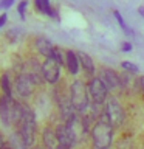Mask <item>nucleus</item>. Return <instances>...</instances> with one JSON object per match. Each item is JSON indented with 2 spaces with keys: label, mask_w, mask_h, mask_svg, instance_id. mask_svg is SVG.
<instances>
[{
  "label": "nucleus",
  "mask_w": 144,
  "mask_h": 149,
  "mask_svg": "<svg viewBox=\"0 0 144 149\" xmlns=\"http://www.w3.org/2000/svg\"><path fill=\"white\" fill-rule=\"evenodd\" d=\"M91 141L95 149H109L113 143V124L109 121L107 115H101L91 126L90 130Z\"/></svg>",
  "instance_id": "nucleus-1"
},
{
  "label": "nucleus",
  "mask_w": 144,
  "mask_h": 149,
  "mask_svg": "<svg viewBox=\"0 0 144 149\" xmlns=\"http://www.w3.org/2000/svg\"><path fill=\"white\" fill-rule=\"evenodd\" d=\"M70 98L74 106V109L79 115H85V112L90 109V95H88V87L87 84L81 79H74L70 84Z\"/></svg>",
  "instance_id": "nucleus-2"
},
{
  "label": "nucleus",
  "mask_w": 144,
  "mask_h": 149,
  "mask_svg": "<svg viewBox=\"0 0 144 149\" xmlns=\"http://www.w3.org/2000/svg\"><path fill=\"white\" fill-rule=\"evenodd\" d=\"M39 87V84L36 82V79L31 76L30 73H19L14 81V92L17 93L19 98L22 100H28L34 95L36 88Z\"/></svg>",
  "instance_id": "nucleus-3"
},
{
  "label": "nucleus",
  "mask_w": 144,
  "mask_h": 149,
  "mask_svg": "<svg viewBox=\"0 0 144 149\" xmlns=\"http://www.w3.org/2000/svg\"><path fill=\"white\" fill-rule=\"evenodd\" d=\"M87 87H88V95H90L91 104H105L107 98H109V88H107V86L99 76L90 78Z\"/></svg>",
  "instance_id": "nucleus-4"
},
{
  "label": "nucleus",
  "mask_w": 144,
  "mask_h": 149,
  "mask_svg": "<svg viewBox=\"0 0 144 149\" xmlns=\"http://www.w3.org/2000/svg\"><path fill=\"white\" fill-rule=\"evenodd\" d=\"M104 110H105V115L107 118H109V121L111 124H113V127L116 126H121L124 123L125 120V112L123 109V106H121L119 100L116 96H109L104 104Z\"/></svg>",
  "instance_id": "nucleus-5"
},
{
  "label": "nucleus",
  "mask_w": 144,
  "mask_h": 149,
  "mask_svg": "<svg viewBox=\"0 0 144 149\" xmlns=\"http://www.w3.org/2000/svg\"><path fill=\"white\" fill-rule=\"evenodd\" d=\"M42 78L50 86H56L60 81V65L51 56L45 58L42 62Z\"/></svg>",
  "instance_id": "nucleus-6"
},
{
  "label": "nucleus",
  "mask_w": 144,
  "mask_h": 149,
  "mask_svg": "<svg viewBox=\"0 0 144 149\" xmlns=\"http://www.w3.org/2000/svg\"><path fill=\"white\" fill-rule=\"evenodd\" d=\"M14 113H16V101L12 96H0V121L5 127L14 126Z\"/></svg>",
  "instance_id": "nucleus-7"
},
{
  "label": "nucleus",
  "mask_w": 144,
  "mask_h": 149,
  "mask_svg": "<svg viewBox=\"0 0 144 149\" xmlns=\"http://www.w3.org/2000/svg\"><path fill=\"white\" fill-rule=\"evenodd\" d=\"M56 102H57V109H59L60 118H62V123H67L74 115H78V112L71 102V98H70V93L67 95L64 92H59L56 95Z\"/></svg>",
  "instance_id": "nucleus-8"
},
{
  "label": "nucleus",
  "mask_w": 144,
  "mask_h": 149,
  "mask_svg": "<svg viewBox=\"0 0 144 149\" xmlns=\"http://www.w3.org/2000/svg\"><path fill=\"white\" fill-rule=\"evenodd\" d=\"M101 79L104 81V84L109 88V92H119L123 90L124 86H123V81H121V76L119 73H116L113 68H101Z\"/></svg>",
  "instance_id": "nucleus-9"
},
{
  "label": "nucleus",
  "mask_w": 144,
  "mask_h": 149,
  "mask_svg": "<svg viewBox=\"0 0 144 149\" xmlns=\"http://www.w3.org/2000/svg\"><path fill=\"white\" fill-rule=\"evenodd\" d=\"M42 146L45 149H65L60 144L56 127H53V126H45L42 130Z\"/></svg>",
  "instance_id": "nucleus-10"
},
{
  "label": "nucleus",
  "mask_w": 144,
  "mask_h": 149,
  "mask_svg": "<svg viewBox=\"0 0 144 149\" xmlns=\"http://www.w3.org/2000/svg\"><path fill=\"white\" fill-rule=\"evenodd\" d=\"M56 132H57V137H59L60 144H62L65 149H73L78 144L76 137L73 135V132L70 130V127L65 123L56 126Z\"/></svg>",
  "instance_id": "nucleus-11"
},
{
  "label": "nucleus",
  "mask_w": 144,
  "mask_h": 149,
  "mask_svg": "<svg viewBox=\"0 0 144 149\" xmlns=\"http://www.w3.org/2000/svg\"><path fill=\"white\" fill-rule=\"evenodd\" d=\"M65 67H67L68 73L71 76H78L79 70H81V62H79L78 53L73 50H67V56H65Z\"/></svg>",
  "instance_id": "nucleus-12"
},
{
  "label": "nucleus",
  "mask_w": 144,
  "mask_h": 149,
  "mask_svg": "<svg viewBox=\"0 0 144 149\" xmlns=\"http://www.w3.org/2000/svg\"><path fill=\"white\" fill-rule=\"evenodd\" d=\"M34 48H36V51L40 56H44V58H50V56L53 54L54 45H53V42H51L50 39L40 36V37H37V39L34 40Z\"/></svg>",
  "instance_id": "nucleus-13"
},
{
  "label": "nucleus",
  "mask_w": 144,
  "mask_h": 149,
  "mask_svg": "<svg viewBox=\"0 0 144 149\" xmlns=\"http://www.w3.org/2000/svg\"><path fill=\"white\" fill-rule=\"evenodd\" d=\"M76 53H78V58H79V62H81L82 70L85 72V74H87L88 78H93V76H95V72H96L93 59H91L87 53H84V51H79V50H78Z\"/></svg>",
  "instance_id": "nucleus-14"
},
{
  "label": "nucleus",
  "mask_w": 144,
  "mask_h": 149,
  "mask_svg": "<svg viewBox=\"0 0 144 149\" xmlns=\"http://www.w3.org/2000/svg\"><path fill=\"white\" fill-rule=\"evenodd\" d=\"M0 90H2L3 95L12 96L14 84L11 82V76H9L8 73H2V74H0Z\"/></svg>",
  "instance_id": "nucleus-15"
},
{
  "label": "nucleus",
  "mask_w": 144,
  "mask_h": 149,
  "mask_svg": "<svg viewBox=\"0 0 144 149\" xmlns=\"http://www.w3.org/2000/svg\"><path fill=\"white\" fill-rule=\"evenodd\" d=\"M34 5H36V9L42 14H46V16H50L51 13V3L50 0H34Z\"/></svg>",
  "instance_id": "nucleus-16"
},
{
  "label": "nucleus",
  "mask_w": 144,
  "mask_h": 149,
  "mask_svg": "<svg viewBox=\"0 0 144 149\" xmlns=\"http://www.w3.org/2000/svg\"><path fill=\"white\" fill-rule=\"evenodd\" d=\"M65 56H67V50H62V48H59V47H54L51 58L56 59V62H59L60 67L65 65Z\"/></svg>",
  "instance_id": "nucleus-17"
},
{
  "label": "nucleus",
  "mask_w": 144,
  "mask_h": 149,
  "mask_svg": "<svg viewBox=\"0 0 144 149\" xmlns=\"http://www.w3.org/2000/svg\"><path fill=\"white\" fill-rule=\"evenodd\" d=\"M113 16H115V19H116V22H118V25L123 28V31L125 33V34H129V36H133V31L130 30V28L125 25V22H124V19H123V16H121V13L118 11V9H115L113 11Z\"/></svg>",
  "instance_id": "nucleus-18"
},
{
  "label": "nucleus",
  "mask_w": 144,
  "mask_h": 149,
  "mask_svg": "<svg viewBox=\"0 0 144 149\" xmlns=\"http://www.w3.org/2000/svg\"><path fill=\"white\" fill-rule=\"evenodd\" d=\"M121 67H123L124 72H129V73H138L139 72L138 65H135L133 62H130V61H123V62H121Z\"/></svg>",
  "instance_id": "nucleus-19"
},
{
  "label": "nucleus",
  "mask_w": 144,
  "mask_h": 149,
  "mask_svg": "<svg viewBox=\"0 0 144 149\" xmlns=\"http://www.w3.org/2000/svg\"><path fill=\"white\" fill-rule=\"evenodd\" d=\"M26 6H28V0H22V2L19 3V6H17V13H19V16L22 17V20L25 19V11H26Z\"/></svg>",
  "instance_id": "nucleus-20"
},
{
  "label": "nucleus",
  "mask_w": 144,
  "mask_h": 149,
  "mask_svg": "<svg viewBox=\"0 0 144 149\" xmlns=\"http://www.w3.org/2000/svg\"><path fill=\"white\" fill-rule=\"evenodd\" d=\"M12 3L14 0H0V9H9Z\"/></svg>",
  "instance_id": "nucleus-21"
},
{
  "label": "nucleus",
  "mask_w": 144,
  "mask_h": 149,
  "mask_svg": "<svg viewBox=\"0 0 144 149\" xmlns=\"http://www.w3.org/2000/svg\"><path fill=\"white\" fill-rule=\"evenodd\" d=\"M132 48H133V45L130 44V42H124V44H123V47H121V50H123V51H125V53H129V51H132Z\"/></svg>",
  "instance_id": "nucleus-22"
},
{
  "label": "nucleus",
  "mask_w": 144,
  "mask_h": 149,
  "mask_svg": "<svg viewBox=\"0 0 144 149\" xmlns=\"http://www.w3.org/2000/svg\"><path fill=\"white\" fill-rule=\"evenodd\" d=\"M138 86H139V92H141V95L144 98V76L138 78Z\"/></svg>",
  "instance_id": "nucleus-23"
},
{
  "label": "nucleus",
  "mask_w": 144,
  "mask_h": 149,
  "mask_svg": "<svg viewBox=\"0 0 144 149\" xmlns=\"http://www.w3.org/2000/svg\"><path fill=\"white\" fill-rule=\"evenodd\" d=\"M5 146H8V141H6V138H5V135L0 132V149H3Z\"/></svg>",
  "instance_id": "nucleus-24"
},
{
  "label": "nucleus",
  "mask_w": 144,
  "mask_h": 149,
  "mask_svg": "<svg viewBox=\"0 0 144 149\" xmlns=\"http://www.w3.org/2000/svg\"><path fill=\"white\" fill-rule=\"evenodd\" d=\"M6 20H8V16H6V13H3L2 16H0V28H2L5 23H6Z\"/></svg>",
  "instance_id": "nucleus-25"
},
{
  "label": "nucleus",
  "mask_w": 144,
  "mask_h": 149,
  "mask_svg": "<svg viewBox=\"0 0 144 149\" xmlns=\"http://www.w3.org/2000/svg\"><path fill=\"white\" fill-rule=\"evenodd\" d=\"M138 13H139V16L144 19V6H139V8H138Z\"/></svg>",
  "instance_id": "nucleus-26"
},
{
  "label": "nucleus",
  "mask_w": 144,
  "mask_h": 149,
  "mask_svg": "<svg viewBox=\"0 0 144 149\" xmlns=\"http://www.w3.org/2000/svg\"><path fill=\"white\" fill-rule=\"evenodd\" d=\"M31 149H45L44 146H34V148H31Z\"/></svg>",
  "instance_id": "nucleus-27"
},
{
  "label": "nucleus",
  "mask_w": 144,
  "mask_h": 149,
  "mask_svg": "<svg viewBox=\"0 0 144 149\" xmlns=\"http://www.w3.org/2000/svg\"><path fill=\"white\" fill-rule=\"evenodd\" d=\"M3 149H14V148H11V146H9V144H8V146H5Z\"/></svg>",
  "instance_id": "nucleus-28"
}]
</instances>
